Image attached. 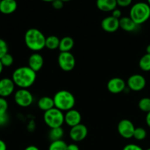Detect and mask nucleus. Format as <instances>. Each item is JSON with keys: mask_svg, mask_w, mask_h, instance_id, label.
I'll use <instances>...</instances> for the list:
<instances>
[{"mask_svg": "<svg viewBox=\"0 0 150 150\" xmlns=\"http://www.w3.org/2000/svg\"><path fill=\"white\" fill-rule=\"evenodd\" d=\"M36 72L29 66H23L16 69L13 73L12 79L20 89H28L35 83L36 81Z\"/></svg>", "mask_w": 150, "mask_h": 150, "instance_id": "nucleus-1", "label": "nucleus"}, {"mask_svg": "<svg viewBox=\"0 0 150 150\" xmlns=\"http://www.w3.org/2000/svg\"><path fill=\"white\" fill-rule=\"evenodd\" d=\"M46 38L42 32L35 28L26 31L24 40L28 48L33 51H40L45 47Z\"/></svg>", "mask_w": 150, "mask_h": 150, "instance_id": "nucleus-2", "label": "nucleus"}, {"mask_svg": "<svg viewBox=\"0 0 150 150\" xmlns=\"http://www.w3.org/2000/svg\"><path fill=\"white\" fill-rule=\"evenodd\" d=\"M54 106L62 111H67L73 109L76 104V98L70 92L60 90L54 95Z\"/></svg>", "mask_w": 150, "mask_h": 150, "instance_id": "nucleus-3", "label": "nucleus"}, {"mask_svg": "<svg viewBox=\"0 0 150 150\" xmlns=\"http://www.w3.org/2000/svg\"><path fill=\"white\" fill-rule=\"evenodd\" d=\"M130 17L138 25L143 24L150 18V6L146 2H137L130 10Z\"/></svg>", "mask_w": 150, "mask_h": 150, "instance_id": "nucleus-4", "label": "nucleus"}, {"mask_svg": "<svg viewBox=\"0 0 150 150\" xmlns=\"http://www.w3.org/2000/svg\"><path fill=\"white\" fill-rule=\"evenodd\" d=\"M43 120L51 129L59 127L64 122V115L63 111L54 107L44 112Z\"/></svg>", "mask_w": 150, "mask_h": 150, "instance_id": "nucleus-5", "label": "nucleus"}, {"mask_svg": "<svg viewBox=\"0 0 150 150\" xmlns=\"http://www.w3.org/2000/svg\"><path fill=\"white\" fill-rule=\"evenodd\" d=\"M14 100L18 106L26 108L33 103V95L27 89H19L15 93Z\"/></svg>", "mask_w": 150, "mask_h": 150, "instance_id": "nucleus-6", "label": "nucleus"}, {"mask_svg": "<svg viewBox=\"0 0 150 150\" xmlns=\"http://www.w3.org/2000/svg\"><path fill=\"white\" fill-rule=\"evenodd\" d=\"M58 64L63 71L70 72L76 66V59L70 52H60L58 57Z\"/></svg>", "mask_w": 150, "mask_h": 150, "instance_id": "nucleus-7", "label": "nucleus"}, {"mask_svg": "<svg viewBox=\"0 0 150 150\" xmlns=\"http://www.w3.org/2000/svg\"><path fill=\"white\" fill-rule=\"evenodd\" d=\"M136 129L134 125L130 120H122L117 126V130L120 136L124 139H131L133 137V133Z\"/></svg>", "mask_w": 150, "mask_h": 150, "instance_id": "nucleus-8", "label": "nucleus"}, {"mask_svg": "<svg viewBox=\"0 0 150 150\" xmlns=\"http://www.w3.org/2000/svg\"><path fill=\"white\" fill-rule=\"evenodd\" d=\"M146 81L145 78L140 74L132 75L127 79V87L134 92H139L144 89L146 86Z\"/></svg>", "mask_w": 150, "mask_h": 150, "instance_id": "nucleus-9", "label": "nucleus"}, {"mask_svg": "<svg viewBox=\"0 0 150 150\" xmlns=\"http://www.w3.org/2000/svg\"><path fill=\"white\" fill-rule=\"evenodd\" d=\"M87 127L81 123L71 127L70 130V139L75 142H79L84 140L87 136Z\"/></svg>", "mask_w": 150, "mask_h": 150, "instance_id": "nucleus-10", "label": "nucleus"}, {"mask_svg": "<svg viewBox=\"0 0 150 150\" xmlns=\"http://www.w3.org/2000/svg\"><path fill=\"white\" fill-rule=\"evenodd\" d=\"M107 89L112 94L121 93L126 89V83L121 78H113L108 81Z\"/></svg>", "mask_w": 150, "mask_h": 150, "instance_id": "nucleus-11", "label": "nucleus"}, {"mask_svg": "<svg viewBox=\"0 0 150 150\" xmlns=\"http://www.w3.org/2000/svg\"><path fill=\"white\" fill-rule=\"evenodd\" d=\"M16 84L13 79L9 78H4L0 80V97L7 98L13 93Z\"/></svg>", "mask_w": 150, "mask_h": 150, "instance_id": "nucleus-12", "label": "nucleus"}, {"mask_svg": "<svg viewBox=\"0 0 150 150\" xmlns=\"http://www.w3.org/2000/svg\"><path fill=\"white\" fill-rule=\"evenodd\" d=\"M101 27L105 32L109 33L117 32L120 28V19L115 18L112 16H108L103 19L101 22Z\"/></svg>", "mask_w": 150, "mask_h": 150, "instance_id": "nucleus-13", "label": "nucleus"}, {"mask_svg": "<svg viewBox=\"0 0 150 150\" xmlns=\"http://www.w3.org/2000/svg\"><path fill=\"white\" fill-rule=\"evenodd\" d=\"M81 115L79 111L73 108L66 111L64 114V122L67 125L70 126V127H73L77 125L81 124Z\"/></svg>", "mask_w": 150, "mask_h": 150, "instance_id": "nucleus-14", "label": "nucleus"}, {"mask_svg": "<svg viewBox=\"0 0 150 150\" xmlns=\"http://www.w3.org/2000/svg\"><path fill=\"white\" fill-rule=\"evenodd\" d=\"M44 64L42 56L39 53H34L29 57L28 60V66L35 72H38L42 69Z\"/></svg>", "mask_w": 150, "mask_h": 150, "instance_id": "nucleus-15", "label": "nucleus"}, {"mask_svg": "<svg viewBox=\"0 0 150 150\" xmlns=\"http://www.w3.org/2000/svg\"><path fill=\"white\" fill-rule=\"evenodd\" d=\"M18 7L16 0H1L0 3V12L4 15H10L14 13Z\"/></svg>", "mask_w": 150, "mask_h": 150, "instance_id": "nucleus-16", "label": "nucleus"}, {"mask_svg": "<svg viewBox=\"0 0 150 150\" xmlns=\"http://www.w3.org/2000/svg\"><path fill=\"white\" fill-rule=\"evenodd\" d=\"M96 6L103 12H111L117 8V0H97Z\"/></svg>", "mask_w": 150, "mask_h": 150, "instance_id": "nucleus-17", "label": "nucleus"}, {"mask_svg": "<svg viewBox=\"0 0 150 150\" xmlns=\"http://www.w3.org/2000/svg\"><path fill=\"white\" fill-rule=\"evenodd\" d=\"M137 26L138 25L132 20L130 16L129 17L125 16L120 19V28L122 29L125 32H133L136 30Z\"/></svg>", "mask_w": 150, "mask_h": 150, "instance_id": "nucleus-18", "label": "nucleus"}, {"mask_svg": "<svg viewBox=\"0 0 150 150\" xmlns=\"http://www.w3.org/2000/svg\"><path fill=\"white\" fill-rule=\"evenodd\" d=\"M38 106L40 109L44 111V112L48 111V110L55 107L54 106V99L48 96L42 97L38 100Z\"/></svg>", "mask_w": 150, "mask_h": 150, "instance_id": "nucleus-19", "label": "nucleus"}, {"mask_svg": "<svg viewBox=\"0 0 150 150\" xmlns=\"http://www.w3.org/2000/svg\"><path fill=\"white\" fill-rule=\"evenodd\" d=\"M74 46V40L71 37L66 36L60 40L59 49L61 52H70Z\"/></svg>", "mask_w": 150, "mask_h": 150, "instance_id": "nucleus-20", "label": "nucleus"}, {"mask_svg": "<svg viewBox=\"0 0 150 150\" xmlns=\"http://www.w3.org/2000/svg\"><path fill=\"white\" fill-rule=\"evenodd\" d=\"M63 136H64V130L62 127L51 128L48 133V138L51 142L62 140Z\"/></svg>", "mask_w": 150, "mask_h": 150, "instance_id": "nucleus-21", "label": "nucleus"}, {"mask_svg": "<svg viewBox=\"0 0 150 150\" xmlns=\"http://www.w3.org/2000/svg\"><path fill=\"white\" fill-rule=\"evenodd\" d=\"M60 39L55 35H51L46 38L45 40V47L50 50H55L59 48Z\"/></svg>", "mask_w": 150, "mask_h": 150, "instance_id": "nucleus-22", "label": "nucleus"}, {"mask_svg": "<svg viewBox=\"0 0 150 150\" xmlns=\"http://www.w3.org/2000/svg\"><path fill=\"white\" fill-rule=\"evenodd\" d=\"M139 65L143 71H150V54H144L139 60Z\"/></svg>", "mask_w": 150, "mask_h": 150, "instance_id": "nucleus-23", "label": "nucleus"}, {"mask_svg": "<svg viewBox=\"0 0 150 150\" xmlns=\"http://www.w3.org/2000/svg\"><path fill=\"white\" fill-rule=\"evenodd\" d=\"M67 144L66 142L62 139V140L51 142L48 147V150H67Z\"/></svg>", "mask_w": 150, "mask_h": 150, "instance_id": "nucleus-24", "label": "nucleus"}, {"mask_svg": "<svg viewBox=\"0 0 150 150\" xmlns=\"http://www.w3.org/2000/svg\"><path fill=\"white\" fill-rule=\"evenodd\" d=\"M146 136H147L146 130L144 127H136L135 129L133 138H134L137 141H143L146 139Z\"/></svg>", "mask_w": 150, "mask_h": 150, "instance_id": "nucleus-25", "label": "nucleus"}, {"mask_svg": "<svg viewBox=\"0 0 150 150\" xmlns=\"http://www.w3.org/2000/svg\"><path fill=\"white\" fill-rule=\"evenodd\" d=\"M139 108L143 112H150V98H143L139 100Z\"/></svg>", "mask_w": 150, "mask_h": 150, "instance_id": "nucleus-26", "label": "nucleus"}, {"mask_svg": "<svg viewBox=\"0 0 150 150\" xmlns=\"http://www.w3.org/2000/svg\"><path fill=\"white\" fill-rule=\"evenodd\" d=\"M0 61L2 63L4 67H10L13 64L14 59H13V56L9 54V53H7L4 57H2V58L0 59Z\"/></svg>", "mask_w": 150, "mask_h": 150, "instance_id": "nucleus-27", "label": "nucleus"}, {"mask_svg": "<svg viewBox=\"0 0 150 150\" xmlns=\"http://www.w3.org/2000/svg\"><path fill=\"white\" fill-rule=\"evenodd\" d=\"M8 53V45L5 40L0 38V59Z\"/></svg>", "mask_w": 150, "mask_h": 150, "instance_id": "nucleus-28", "label": "nucleus"}, {"mask_svg": "<svg viewBox=\"0 0 150 150\" xmlns=\"http://www.w3.org/2000/svg\"><path fill=\"white\" fill-rule=\"evenodd\" d=\"M8 109V103L4 98L0 97V113H7Z\"/></svg>", "mask_w": 150, "mask_h": 150, "instance_id": "nucleus-29", "label": "nucleus"}, {"mask_svg": "<svg viewBox=\"0 0 150 150\" xmlns=\"http://www.w3.org/2000/svg\"><path fill=\"white\" fill-rule=\"evenodd\" d=\"M9 116L7 113H0V126H4L8 122Z\"/></svg>", "mask_w": 150, "mask_h": 150, "instance_id": "nucleus-30", "label": "nucleus"}, {"mask_svg": "<svg viewBox=\"0 0 150 150\" xmlns=\"http://www.w3.org/2000/svg\"><path fill=\"white\" fill-rule=\"evenodd\" d=\"M122 150H144L140 146L135 144H129L124 146Z\"/></svg>", "mask_w": 150, "mask_h": 150, "instance_id": "nucleus-31", "label": "nucleus"}, {"mask_svg": "<svg viewBox=\"0 0 150 150\" xmlns=\"http://www.w3.org/2000/svg\"><path fill=\"white\" fill-rule=\"evenodd\" d=\"M51 4L55 10H61L64 7V2L62 0H54Z\"/></svg>", "mask_w": 150, "mask_h": 150, "instance_id": "nucleus-32", "label": "nucleus"}, {"mask_svg": "<svg viewBox=\"0 0 150 150\" xmlns=\"http://www.w3.org/2000/svg\"><path fill=\"white\" fill-rule=\"evenodd\" d=\"M133 0H117V5L121 7H127L131 4Z\"/></svg>", "mask_w": 150, "mask_h": 150, "instance_id": "nucleus-33", "label": "nucleus"}, {"mask_svg": "<svg viewBox=\"0 0 150 150\" xmlns=\"http://www.w3.org/2000/svg\"><path fill=\"white\" fill-rule=\"evenodd\" d=\"M112 16L114 17L115 18L120 19L122 18V12L120 9L116 8L115 10H114L112 11Z\"/></svg>", "mask_w": 150, "mask_h": 150, "instance_id": "nucleus-34", "label": "nucleus"}, {"mask_svg": "<svg viewBox=\"0 0 150 150\" xmlns=\"http://www.w3.org/2000/svg\"><path fill=\"white\" fill-rule=\"evenodd\" d=\"M67 150H80L79 149V146L76 144H67Z\"/></svg>", "mask_w": 150, "mask_h": 150, "instance_id": "nucleus-35", "label": "nucleus"}, {"mask_svg": "<svg viewBox=\"0 0 150 150\" xmlns=\"http://www.w3.org/2000/svg\"><path fill=\"white\" fill-rule=\"evenodd\" d=\"M0 150H7V145L1 139H0Z\"/></svg>", "mask_w": 150, "mask_h": 150, "instance_id": "nucleus-36", "label": "nucleus"}, {"mask_svg": "<svg viewBox=\"0 0 150 150\" xmlns=\"http://www.w3.org/2000/svg\"><path fill=\"white\" fill-rule=\"evenodd\" d=\"M24 150H40L39 148L37 147L36 146H34V145H30V146H28L27 147H26Z\"/></svg>", "mask_w": 150, "mask_h": 150, "instance_id": "nucleus-37", "label": "nucleus"}, {"mask_svg": "<svg viewBox=\"0 0 150 150\" xmlns=\"http://www.w3.org/2000/svg\"><path fill=\"white\" fill-rule=\"evenodd\" d=\"M146 123L148 127L150 128V112L147 113L146 116Z\"/></svg>", "mask_w": 150, "mask_h": 150, "instance_id": "nucleus-38", "label": "nucleus"}, {"mask_svg": "<svg viewBox=\"0 0 150 150\" xmlns=\"http://www.w3.org/2000/svg\"><path fill=\"white\" fill-rule=\"evenodd\" d=\"M146 54H150V44H149V45H148L147 46H146Z\"/></svg>", "mask_w": 150, "mask_h": 150, "instance_id": "nucleus-39", "label": "nucleus"}, {"mask_svg": "<svg viewBox=\"0 0 150 150\" xmlns=\"http://www.w3.org/2000/svg\"><path fill=\"white\" fill-rule=\"evenodd\" d=\"M3 68H4V66H3L2 63H1V61H0V75H1V73H2Z\"/></svg>", "mask_w": 150, "mask_h": 150, "instance_id": "nucleus-40", "label": "nucleus"}, {"mask_svg": "<svg viewBox=\"0 0 150 150\" xmlns=\"http://www.w3.org/2000/svg\"><path fill=\"white\" fill-rule=\"evenodd\" d=\"M42 1H45V2H53L54 0H41Z\"/></svg>", "mask_w": 150, "mask_h": 150, "instance_id": "nucleus-41", "label": "nucleus"}, {"mask_svg": "<svg viewBox=\"0 0 150 150\" xmlns=\"http://www.w3.org/2000/svg\"><path fill=\"white\" fill-rule=\"evenodd\" d=\"M62 1L63 2H67V1H71V0H62Z\"/></svg>", "mask_w": 150, "mask_h": 150, "instance_id": "nucleus-42", "label": "nucleus"}, {"mask_svg": "<svg viewBox=\"0 0 150 150\" xmlns=\"http://www.w3.org/2000/svg\"><path fill=\"white\" fill-rule=\"evenodd\" d=\"M147 4L150 6V0H147Z\"/></svg>", "mask_w": 150, "mask_h": 150, "instance_id": "nucleus-43", "label": "nucleus"}, {"mask_svg": "<svg viewBox=\"0 0 150 150\" xmlns=\"http://www.w3.org/2000/svg\"><path fill=\"white\" fill-rule=\"evenodd\" d=\"M146 150H150V147H149V148H148V149H146Z\"/></svg>", "mask_w": 150, "mask_h": 150, "instance_id": "nucleus-44", "label": "nucleus"}, {"mask_svg": "<svg viewBox=\"0 0 150 150\" xmlns=\"http://www.w3.org/2000/svg\"><path fill=\"white\" fill-rule=\"evenodd\" d=\"M1 0H0V3H1Z\"/></svg>", "mask_w": 150, "mask_h": 150, "instance_id": "nucleus-45", "label": "nucleus"}]
</instances>
